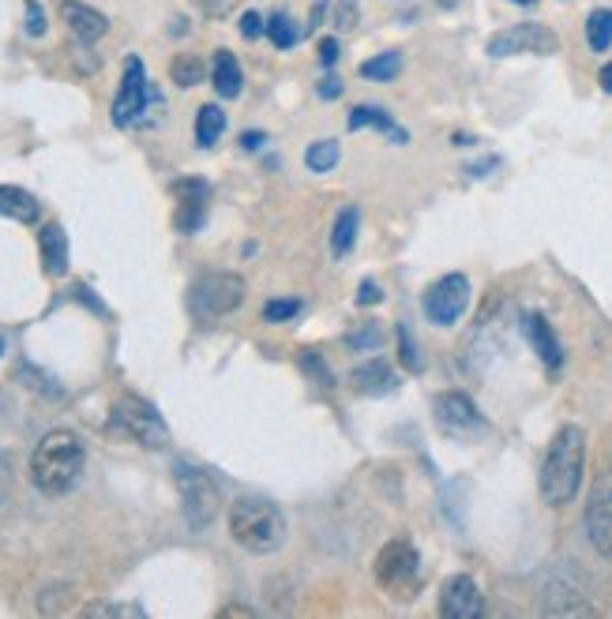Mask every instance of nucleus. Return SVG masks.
I'll use <instances>...</instances> for the list:
<instances>
[{
    "label": "nucleus",
    "mask_w": 612,
    "mask_h": 619,
    "mask_svg": "<svg viewBox=\"0 0 612 619\" xmlns=\"http://www.w3.org/2000/svg\"><path fill=\"white\" fill-rule=\"evenodd\" d=\"M346 128H350V132H361V128H376V132H384L395 146H406V143H410V132H406L402 124H395V117L387 113V109L368 106V101H361V106L350 109Z\"/></svg>",
    "instance_id": "16"
},
{
    "label": "nucleus",
    "mask_w": 612,
    "mask_h": 619,
    "mask_svg": "<svg viewBox=\"0 0 612 619\" xmlns=\"http://www.w3.org/2000/svg\"><path fill=\"white\" fill-rule=\"evenodd\" d=\"M301 308H304L301 297H275V301L264 304V319L267 323H290V319L301 316Z\"/></svg>",
    "instance_id": "33"
},
{
    "label": "nucleus",
    "mask_w": 612,
    "mask_h": 619,
    "mask_svg": "<svg viewBox=\"0 0 612 619\" xmlns=\"http://www.w3.org/2000/svg\"><path fill=\"white\" fill-rule=\"evenodd\" d=\"M42 215V203L23 188H12V184H0V218H15L23 226L39 221Z\"/></svg>",
    "instance_id": "23"
},
{
    "label": "nucleus",
    "mask_w": 612,
    "mask_h": 619,
    "mask_svg": "<svg viewBox=\"0 0 612 619\" xmlns=\"http://www.w3.org/2000/svg\"><path fill=\"white\" fill-rule=\"evenodd\" d=\"M523 323H526V338H530L534 354L545 360V368H549V372H560V365H563V346H560V338H556L552 323L545 319L541 312H530V316H526Z\"/></svg>",
    "instance_id": "18"
},
{
    "label": "nucleus",
    "mask_w": 612,
    "mask_h": 619,
    "mask_svg": "<svg viewBox=\"0 0 612 619\" xmlns=\"http://www.w3.org/2000/svg\"><path fill=\"white\" fill-rule=\"evenodd\" d=\"M582 469H587V432L579 424H563L552 436L541 461V500L549 507H568L582 488Z\"/></svg>",
    "instance_id": "1"
},
{
    "label": "nucleus",
    "mask_w": 612,
    "mask_h": 619,
    "mask_svg": "<svg viewBox=\"0 0 612 619\" xmlns=\"http://www.w3.org/2000/svg\"><path fill=\"white\" fill-rule=\"evenodd\" d=\"M541 612L545 616H593V605L579 586H571V582H563V578H552V582H545V589H541Z\"/></svg>",
    "instance_id": "15"
},
{
    "label": "nucleus",
    "mask_w": 612,
    "mask_h": 619,
    "mask_svg": "<svg viewBox=\"0 0 612 619\" xmlns=\"http://www.w3.org/2000/svg\"><path fill=\"white\" fill-rule=\"evenodd\" d=\"M222 132H226V113H222V106H215V101H207V106H200L196 113V146H203V151H211Z\"/></svg>",
    "instance_id": "24"
},
{
    "label": "nucleus",
    "mask_w": 612,
    "mask_h": 619,
    "mask_svg": "<svg viewBox=\"0 0 612 619\" xmlns=\"http://www.w3.org/2000/svg\"><path fill=\"white\" fill-rule=\"evenodd\" d=\"M350 387H354L357 394L379 399V394H391L395 391L398 376L391 372V365H387L384 357H373V360H365V365H357L354 372H350Z\"/></svg>",
    "instance_id": "17"
},
{
    "label": "nucleus",
    "mask_w": 612,
    "mask_h": 619,
    "mask_svg": "<svg viewBox=\"0 0 612 619\" xmlns=\"http://www.w3.org/2000/svg\"><path fill=\"white\" fill-rule=\"evenodd\" d=\"M436 413V424H440V432L448 439H459V443H474L488 432V421L481 417L477 402L470 399V394L462 391H443L440 399L432 405Z\"/></svg>",
    "instance_id": "9"
},
{
    "label": "nucleus",
    "mask_w": 612,
    "mask_h": 619,
    "mask_svg": "<svg viewBox=\"0 0 612 619\" xmlns=\"http://www.w3.org/2000/svg\"><path fill=\"white\" fill-rule=\"evenodd\" d=\"M83 466H87L83 439L68 428H53L39 439L31 455V480L45 496H68L79 485Z\"/></svg>",
    "instance_id": "2"
},
{
    "label": "nucleus",
    "mask_w": 612,
    "mask_h": 619,
    "mask_svg": "<svg viewBox=\"0 0 612 619\" xmlns=\"http://www.w3.org/2000/svg\"><path fill=\"white\" fill-rule=\"evenodd\" d=\"M264 143H267L264 132H245V135H240V146H245V151H264Z\"/></svg>",
    "instance_id": "43"
},
{
    "label": "nucleus",
    "mask_w": 612,
    "mask_h": 619,
    "mask_svg": "<svg viewBox=\"0 0 612 619\" xmlns=\"http://www.w3.org/2000/svg\"><path fill=\"white\" fill-rule=\"evenodd\" d=\"M83 616H143V608L139 605H106V600H98V605L83 608Z\"/></svg>",
    "instance_id": "37"
},
{
    "label": "nucleus",
    "mask_w": 612,
    "mask_h": 619,
    "mask_svg": "<svg viewBox=\"0 0 612 619\" xmlns=\"http://www.w3.org/2000/svg\"><path fill=\"white\" fill-rule=\"evenodd\" d=\"M316 90H320L323 101H335V98H342V79L339 76H323Z\"/></svg>",
    "instance_id": "42"
},
{
    "label": "nucleus",
    "mask_w": 612,
    "mask_h": 619,
    "mask_svg": "<svg viewBox=\"0 0 612 619\" xmlns=\"http://www.w3.org/2000/svg\"><path fill=\"white\" fill-rule=\"evenodd\" d=\"M320 64L323 68H335L339 64V57H342V45H339V39H320Z\"/></svg>",
    "instance_id": "41"
},
{
    "label": "nucleus",
    "mask_w": 612,
    "mask_h": 619,
    "mask_svg": "<svg viewBox=\"0 0 612 619\" xmlns=\"http://www.w3.org/2000/svg\"><path fill=\"white\" fill-rule=\"evenodd\" d=\"M598 83H601V90H605V95H612V61L605 64V68H601Z\"/></svg>",
    "instance_id": "44"
},
{
    "label": "nucleus",
    "mask_w": 612,
    "mask_h": 619,
    "mask_svg": "<svg viewBox=\"0 0 612 619\" xmlns=\"http://www.w3.org/2000/svg\"><path fill=\"white\" fill-rule=\"evenodd\" d=\"M4 413H8V405H4V399H0V421H4Z\"/></svg>",
    "instance_id": "48"
},
{
    "label": "nucleus",
    "mask_w": 612,
    "mask_h": 619,
    "mask_svg": "<svg viewBox=\"0 0 612 619\" xmlns=\"http://www.w3.org/2000/svg\"><path fill=\"white\" fill-rule=\"evenodd\" d=\"M267 39L275 42V50H293V45L301 42V31H297L293 15L275 12L271 20H267Z\"/></svg>",
    "instance_id": "29"
},
{
    "label": "nucleus",
    "mask_w": 612,
    "mask_h": 619,
    "mask_svg": "<svg viewBox=\"0 0 612 619\" xmlns=\"http://www.w3.org/2000/svg\"><path fill=\"white\" fill-rule=\"evenodd\" d=\"M587 537L605 560H612V492H601L587 511Z\"/></svg>",
    "instance_id": "19"
},
{
    "label": "nucleus",
    "mask_w": 612,
    "mask_h": 619,
    "mask_svg": "<svg viewBox=\"0 0 612 619\" xmlns=\"http://www.w3.org/2000/svg\"><path fill=\"white\" fill-rule=\"evenodd\" d=\"M373 575L391 597H414L417 586H421V552H417V544L406 537L387 541L376 552Z\"/></svg>",
    "instance_id": "5"
},
{
    "label": "nucleus",
    "mask_w": 612,
    "mask_h": 619,
    "mask_svg": "<svg viewBox=\"0 0 612 619\" xmlns=\"http://www.w3.org/2000/svg\"><path fill=\"white\" fill-rule=\"evenodd\" d=\"M488 57L504 61V57H518V53H537V57H552L560 53V34L545 23H515L507 31H500L488 39L485 45Z\"/></svg>",
    "instance_id": "10"
},
{
    "label": "nucleus",
    "mask_w": 612,
    "mask_h": 619,
    "mask_svg": "<svg viewBox=\"0 0 612 619\" xmlns=\"http://www.w3.org/2000/svg\"><path fill=\"white\" fill-rule=\"evenodd\" d=\"M170 76L181 90L200 87V83L207 79V64H203V57H196V53H178L170 64Z\"/></svg>",
    "instance_id": "25"
},
{
    "label": "nucleus",
    "mask_w": 612,
    "mask_h": 619,
    "mask_svg": "<svg viewBox=\"0 0 612 619\" xmlns=\"http://www.w3.org/2000/svg\"><path fill=\"white\" fill-rule=\"evenodd\" d=\"M470 279L466 274H443L440 282H432L429 290H425L421 297V308H425V319L436 323V327H454V323L462 319V312L470 308Z\"/></svg>",
    "instance_id": "11"
},
{
    "label": "nucleus",
    "mask_w": 612,
    "mask_h": 619,
    "mask_svg": "<svg viewBox=\"0 0 612 619\" xmlns=\"http://www.w3.org/2000/svg\"><path fill=\"white\" fill-rule=\"evenodd\" d=\"M61 23L68 26V34L83 45L98 42L101 34L109 31V20L98 12V8L83 4V0H61Z\"/></svg>",
    "instance_id": "14"
},
{
    "label": "nucleus",
    "mask_w": 612,
    "mask_h": 619,
    "mask_svg": "<svg viewBox=\"0 0 612 619\" xmlns=\"http://www.w3.org/2000/svg\"><path fill=\"white\" fill-rule=\"evenodd\" d=\"M398 360H402L414 376L425 372V357H421V349H417V338L410 335V327H406V323H398Z\"/></svg>",
    "instance_id": "32"
},
{
    "label": "nucleus",
    "mask_w": 612,
    "mask_h": 619,
    "mask_svg": "<svg viewBox=\"0 0 612 619\" xmlns=\"http://www.w3.org/2000/svg\"><path fill=\"white\" fill-rule=\"evenodd\" d=\"M587 42L593 53H609L612 45V8H598L587 20Z\"/></svg>",
    "instance_id": "28"
},
{
    "label": "nucleus",
    "mask_w": 612,
    "mask_h": 619,
    "mask_svg": "<svg viewBox=\"0 0 612 619\" xmlns=\"http://www.w3.org/2000/svg\"><path fill=\"white\" fill-rule=\"evenodd\" d=\"M357 234H361V207L357 203H350V207L339 210L335 229H331V252H335V260H346V256L354 252Z\"/></svg>",
    "instance_id": "22"
},
{
    "label": "nucleus",
    "mask_w": 612,
    "mask_h": 619,
    "mask_svg": "<svg viewBox=\"0 0 612 619\" xmlns=\"http://www.w3.org/2000/svg\"><path fill=\"white\" fill-rule=\"evenodd\" d=\"M357 20H361V4H357V0H339V4H335V15H331L335 31H354Z\"/></svg>",
    "instance_id": "34"
},
{
    "label": "nucleus",
    "mask_w": 612,
    "mask_h": 619,
    "mask_svg": "<svg viewBox=\"0 0 612 619\" xmlns=\"http://www.w3.org/2000/svg\"><path fill=\"white\" fill-rule=\"evenodd\" d=\"M109 424H114V432L147 450H159L170 443V428H165L162 413L151 402L136 399V394H120L114 402V413H109Z\"/></svg>",
    "instance_id": "7"
},
{
    "label": "nucleus",
    "mask_w": 612,
    "mask_h": 619,
    "mask_svg": "<svg viewBox=\"0 0 612 619\" xmlns=\"http://www.w3.org/2000/svg\"><path fill=\"white\" fill-rule=\"evenodd\" d=\"M512 4H518V8H530V4H534V0H512Z\"/></svg>",
    "instance_id": "47"
},
{
    "label": "nucleus",
    "mask_w": 612,
    "mask_h": 619,
    "mask_svg": "<svg viewBox=\"0 0 612 619\" xmlns=\"http://www.w3.org/2000/svg\"><path fill=\"white\" fill-rule=\"evenodd\" d=\"M229 537L253 556H271L286 544V514L264 496H240L229 507Z\"/></svg>",
    "instance_id": "3"
},
{
    "label": "nucleus",
    "mask_w": 612,
    "mask_h": 619,
    "mask_svg": "<svg viewBox=\"0 0 612 619\" xmlns=\"http://www.w3.org/2000/svg\"><path fill=\"white\" fill-rule=\"evenodd\" d=\"M436 4H440V8H443V12H454V8H459V4H462V0H436Z\"/></svg>",
    "instance_id": "46"
},
{
    "label": "nucleus",
    "mask_w": 612,
    "mask_h": 619,
    "mask_svg": "<svg viewBox=\"0 0 612 619\" xmlns=\"http://www.w3.org/2000/svg\"><path fill=\"white\" fill-rule=\"evenodd\" d=\"M12 485H15V466H12V455H4L0 450V503L12 496Z\"/></svg>",
    "instance_id": "40"
},
{
    "label": "nucleus",
    "mask_w": 612,
    "mask_h": 619,
    "mask_svg": "<svg viewBox=\"0 0 612 619\" xmlns=\"http://www.w3.org/2000/svg\"><path fill=\"white\" fill-rule=\"evenodd\" d=\"M0 354H4V338H0Z\"/></svg>",
    "instance_id": "49"
},
{
    "label": "nucleus",
    "mask_w": 612,
    "mask_h": 619,
    "mask_svg": "<svg viewBox=\"0 0 612 619\" xmlns=\"http://www.w3.org/2000/svg\"><path fill=\"white\" fill-rule=\"evenodd\" d=\"M151 109H162V95L151 87V79H147L143 61L128 57L125 61V76H120V90L114 98V124L117 128L143 124V117L151 113Z\"/></svg>",
    "instance_id": "8"
},
{
    "label": "nucleus",
    "mask_w": 612,
    "mask_h": 619,
    "mask_svg": "<svg viewBox=\"0 0 612 619\" xmlns=\"http://www.w3.org/2000/svg\"><path fill=\"white\" fill-rule=\"evenodd\" d=\"M240 34H245L248 42H256L259 34H267V20L256 12V8H253V12H245V15H240Z\"/></svg>",
    "instance_id": "39"
},
{
    "label": "nucleus",
    "mask_w": 612,
    "mask_h": 619,
    "mask_svg": "<svg viewBox=\"0 0 612 619\" xmlns=\"http://www.w3.org/2000/svg\"><path fill=\"white\" fill-rule=\"evenodd\" d=\"M384 301V285H379L376 279H361L357 285V304L361 308H373V304Z\"/></svg>",
    "instance_id": "38"
},
{
    "label": "nucleus",
    "mask_w": 612,
    "mask_h": 619,
    "mask_svg": "<svg viewBox=\"0 0 612 619\" xmlns=\"http://www.w3.org/2000/svg\"><path fill=\"white\" fill-rule=\"evenodd\" d=\"M339 162H342L339 140H316V143H309V151H304V165H309V173H331Z\"/></svg>",
    "instance_id": "27"
},
{
    "label": "nucleus",
    "mask_w": 612,
    "mask_h": 619,
    "mask_svg": "<svg viewBox=\"0 0 612 619\" xmlns=\"http://www.w3.org/2000/svg\"><path fill=\"white\" fill-rule=\"evenodd\" d=\"M301 372L309 376L312 383H320L323 391H331V387H335V372H331L328 360H323L316 349H301Z\"/></svg>",
    "instance_id": "31"
},
{
    "label": "nucleus",
    "mask_w": 612,
    "mask_h": 619,
    "mask_svg": "<svg viewBox=\"0 0 612 619\" xmlns=\"http://www.w3.org/2000/svg\"><path fill=\"white\" fill-rule=\"evenodd\" d=\"M346 346L354 349V354H376L379 346H384V327H379V323H361L357 330H350L346 335Z\"/></svg>",
    "instance_id": "30"
},
{
    "label": "nucleus",
    "mask_w": 612,
    "mask_h": 619,
    "mask_svg": "<svg viewBox=\"0 0 612 619\" xmlns=\"http://www.w3.org/2000/svg\"><path fill=\"white\" fill-rule=\"evenodd\" d=\"M173 199H178V215H173V226L181 229L184 237L200 234L203 218H207V199H211V184L200 177H184L173 181Z\"/></svg>",
    "instance_id": "12"
},
{
    "label": "nucleus",
    "mask_w": 612,
    "mask_h": 619,
    "mask_svg": "<svg viewBox=\"0 0 612 619\" xmlns=\"http://www.w3.org/2000/svg\"><path fill=\"white\" fill-rule=\"evenodd\" d=\"M485 612V597H481L477 582L470 575H451L440 589V616L448 619H477Z\"/></svg>",
    "instance_id": "13"
},
{
    "label": "nucleus",
    "mask_w": 612,
    "mask_h": 619,
    "mask_svg": "<svg viewBox=\"0 0 612 619\" xmlns=\"http://www.w3.org/2000/svg\"><path fill=\"white\" fill-rule=\"evenodd\" d=\"M240 304H245V279L234 274V271L200 274V279L192 282V290H189L192 316L203 319V323L229 316V312H237Z\"/></svg>",
    "instance_id": "6"
},
{
    "label": "nucleus",
    "mask_w": 612,
    "mask_h": 619,
    "mask_svg": "<svg viewBox=\"0 0 612 619\" xmlns=\"http://www.w3.org/2000/svg\"><path fill=\"white\" fill-rule=\"evenodd\" d=\"M192 4H196L200 15H207V20H226V15L240 4V0H192Z\"/></svg>",
    "instance_id": "36"
},
{
    "label": "nucleus",
    "mask_w": 612,
    "mask_h": 619,
    "mask_svg": "<svg viewBox=\"0 0 612 619\" xmlns=\"http://www.w3.org/2000/svg\"><path fill=\"white\" fill-rule=\"evenodd\" d=\"M173 480H178L184 522H189L192 530H207L222 511V492H218L215 477H211L207 469L192 466V461H178V466H173Z\"/></svg>",
    "instance_id": "4"
},
{
    "label": "nucleus",
    "mask_w": 612,
    "mask_h": 619,
    "mask_svg": "<svg viewBox=\"0 0 612 619\" xmlns=\"http://www.w3.org/2000/svg\"><path fill=\"white\" fill-rule=\"evenodd\" d=\"M218 616H253V608H240V605H229V608H222Z\"/></svg>",
    "instance_id": "45"
},
{
    "label": "nucleus",
    "mask_w": 612,
    "mask_h": 619,
    "mask_svg": "<svg viewBox=\"0 0 612 619\" xmlns=\"http://www.w3.org/2000/svg\"><path fill=\"white\" fill-rule=\"evenodd\" d=\"M39 248H42L45 274H50V279H64V274H68V237H64V229L57 226V221L42 226Z\"/></svg>",
    "instance_id": "20"
},
{
    "label": "nucleus",
    "mask_w": 612,
    "mask_h": 619,
    "mask_svg": "<svg viewBox=\"0 0 612 619\" xmlns=\"http://www.w3.org/2000/svg\"><path fill=\"white\" fill-rule=\"evenodd\" d=\"M361 76L373 79V83H395L402 76V53L387 50V53H379V57H368L361 64Z\"/></svg>",
    "instance_id": "26"
},
{
    "label": "nucleus",
    "mask_w": 612,
    "mask_h": 619,
    "mask_svg": "<svg viewBox=\"0 0 612 619\" xmlns=\"http://www.w3.org/2000/svg\"><path fill=\"white\" fill-rule=\"evenodd\" d=\"M26 23H23V31L31 34V39H42L45 34V8L39 4V0H26Z\"/></svg>",
    "instance_id": "35"
},
{
    "label": "nucleus",
    "mask_w": 612,
    "mask_h": 619,
    "mask_svg": "<svg viewBox=\"0 0 612 619\" xmlns=\"http://www.w3.org/2000/svg\"><path fill=\"white\" fill-rule=\"evenodd\" d=\"M211 79H215L218 98L234 101V98H240V90H245V72H240V61L229 50H218L215 53V64H211Z\"/></svg>",
    "instance_id": "21"
}]
</instances>
